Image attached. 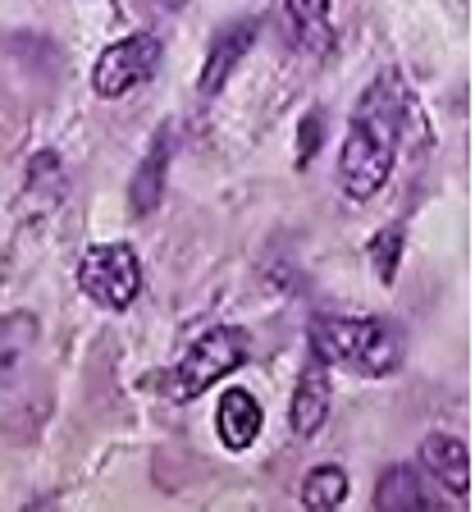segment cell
<instances>
[{
  "mask_svg": "<svg viewBox=\"0 0 475 512\" xmlns=\"http://www.w3.org/2000/svg\"><path fill=\"white\" fill-rule=\"evenodd\" d=\"M256 37H261V19H233V23H224V28L211 37V51H206V64H201L197 92L201 96L224 92V83L238 74V64L252 55Z\"/></svg>",
  "mask_w": 475,
  "mask_h": 512,
  "instance_id": "cell-7",
  "label": "cell"
},
{
  "mask_svg": "<svg viewBox=\"0 0 475 512\" xmlns=\"http://www.w3.org/2000/svg\"><path fill=\"white\" fill-rule=\"evenodd\" d=\"M370 261H375V275L384 279V284H393L398 279V266H402V229L398 224H389V229H380V234L370 238Z\"/></svg>",
  "mask_w": 475,
  "mask_h": 512,
  "instance_id": "cell-15",
  "label": "cell"
},
{
  "mask_svg": "<svg viewBox=\"0 0 475 512\" xmlns=\"http://www.w3.org/2000/svg\"><path fill=\"white\" fill-rule=\"evenodd\" d=\"M307 343L329 366L370 375V380L393 375L407 357V339L380 316H316L307 330Z\"/></svg>",
  "mask_w": 475,
  "mask_h": 512,
  "instance_id": "cell-2",
  "label": "cell"
},
{
  "mask_svg": "<svg viewBox=\"0 0 475 512\" xmlns=\"http://www.w3.org/2000/svg\"><path fill=\"white\" fill-rule=\"evenodd\" d=\"M156 69H160V37L156 32H128V37H119L115 46H106V51L96 55L92 92L101 101H119L133 87L151 83Z\"/></svg>",
  "mask_w": 475,
  "mask_h": 512,
  "instance_id": "cell-5",
  "label": "cell"
},
{
  "mask_svg": "<svg viewBox=\"0 0 475 512\" xmlns=\"http://www.w3.org/2000/svg\"><path fill=\"white\" fill-rule=\"evenodd\" d=\"M412 110V92L402 87V78L393 69L375 87H366V96L357 101V110L348 119L343 147H338V183H343L352 202H370L389 183L393 165H398L402 128H407Z\"/></svg>",
  "mask_w": 475,
  "mask_h": 512,
  "instance_id": "cell-1",
  "label": "cell"
},
{
  "mask_svg": "<svg viewBox=\"0 0 475 512\" xmlns=\"http://www.w3.org/2000/svg\"><path fill=\"white\" fill-rule=\"evenodd\" d=\"M421 467L430 471L448 494H457V499L471 494V448H466V439L444 435V430L425 435L421 439Z\"/></svg>",
  "mask_w": 475,
  "mask_h": 512,
  "instance_id": "cell-10",
  "label": "cell"
},
{
  "mask_svg": "<svg viewBox=\"0 0 475 512\" xmlns=\"http://www.w3.org/2000/svg\"><path fill=\"white\" fill-rule=\"evenodd\" d=\"M169 160H174V128L160 124L156 138H151L147 156H142L138 174H133V183H128V211L138 215H151L160 206V197H165V179H169Z\"/></svg>",
  "mask_w": 475,
  "mask_h": 512,
  "instance_id": "cell-8",
  "label": "cell"
},
{
  "mask_svg": "<svg viewBox=\"0 0 475 512\" xmlns=\"http://www.w3.org/2000/svg\"><path fill=\"white\" fill-rule=\"evenodd\" d=\"M42 188L60 192V156L55 151L32 156V165H28V192H42Z\"/></svg>",
  "mask_w": 475,
  "mask_h": 512,
  "instance_id": "cell-16",
  "label": "cell"
},
{
  "mask_svg": "<svg viewBox=\"0 0 475 512\" xmlns=\"http://www.w3.org/2000/svg\"><path fill=\"white\" fill-rule=\"evenodd\" d=\"M352 494V480L348 471L338 467V462H320V467L307 471V480H302V490H297V503L307 512H334L343 508Z\"/></svg>",
  "mask_w": 475,
  "mask_h": 512,
  "instance_id": "cell-12",
  "label": "cell"
},
{
  "mask_svg": "<svg viewBox=\"0 0 475 512\" xmlns=\"http://www.w3.org/2000/svg\"><path fill=\"white\" fill-rule=\"evenodd\" d=\"M288 10V28H293V42L311 55H325L334 42V28H329V10L334 0H284Z\"/></svg>",
  "mask_w": 475,
  "mask_h": 512,
  "instance_id": "cell-11",
  "label": "cell"
},
{
  "mask_svg": "<svg viewBox=\"0 0 475 512\" xmlns=\"http://www.w3.org/2000/svg\"><path fill=\"white\" fill-rule=\"evenodd\" d=\"M32 339H37V316H28V311H14V316L0 320V375L14 371V366H23Z\"/></svg>",
  "mask_w": 475,
  "mask_h": 512,
  "instance_id": "cell-14",
  "label": "cell"
},
{
  "mask_svg": "<svg viewBox=\"0 0 475 512\" xmlns=\"http://www.w3.org/2000/svg\"><path fill=\"white\" fill-rule=\"evenodd\" d=\"M78 288L101 311H128L142 293V261L133 243H96L78 261Z\"/></svg>",
  "mask_w": 475,
  "mask_h": 512,
  "instance_id": "cell-4",
  "label": "cell"
},
{
  "mask_svg": "<svg viewBox=\"0 0 475 512\" xmlns=\"http://www.w3.org/2000/svg\"><path fill=\"white\" fill-rule=\"evenodd\" d=\"M320 138H325V124H320V115L311 110V115L297 124V147H302V151H297V165H302V170H307L311 160L320 156Z\"/></svg>",
  "mask_w": 475,
  "mask_h": 512,
  "instance_id": "cell-17",
  "label": "cell"
},
{
  "mask_svg": "<svg viewBox=\"0 0 475 512\" xmlns=\"http://www.w3.org/2000/svg\"><path fill=\"white\" fill-rule=\"evenodd\" d=\"M265 426V407L256 403L252 389H224L220 394V407H215V435H220V444L229 448V453H247V448L256 444V435H261Z\"/></svg>",
  "mask_w": 475,
  "mask_h": 512,
  "instance_id": "cell-9",
  "label": "cell"
},
{
  "mask_svg": "<svg viewBox=\"0 0 475 512\" xmlns=\"http://www.w3.org/2000/svg\"><path fill=\"white\" fill-rule=\"evenodd\" d=\"M329 403H334V380H329V362L320 352L307 348V362L297 375L293 403H288V430L297 439H316L329 421Z\"/></svg>",
  "mask_w": 475,
  "mask_h": 512,
  "instance_id": "cell-6",
  "label": "cell"
},
{
  "mask_svg": "<svg viewBox=\"0 0 475 512\" xmlns=\"http://www.w3.org/2000/svg\"><path fill=\"white\" fill-rule=\"evenodd\" d=\"M375 508L380 512H421V508H430V494L421 490V476H416L407 462H393V467H384L380 485H375Z\"/></svg>",
  "mask_w": 475,
  "mask_h": 512,
  "instance_id": "cell-13",
  "label": "cell"
},
{
  "mask_svg": "<svg viewBox=\"0 0 475 512\" xmlns=\"http://www.w3.org/2000/svg\"><path fill=\"white\" fill-rule=\"evenodd\" d=\"M247 357H252V334L238 330V325H211V330L201 334V339H192L188 352L174 362L165 394L174 398V403H192V398H201L206 389H215L224 375L247 366Z\"/></svg>",
  "mask_w": 475,
  "mask_h": 512,
  "instance_id": "cell-3",
  "label": "cell"
}]
</instances>
